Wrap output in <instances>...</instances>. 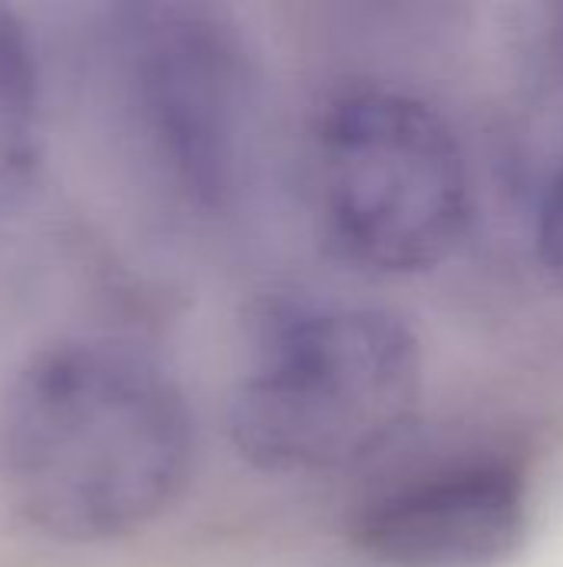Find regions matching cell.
Instances as JSON below:
<instances>
[{"mask_svg":"<svg viewBox=\"0 0 563 567\" xmlns=\"http://www.w3.org/2000/svg\"><path fill=\"white\" fill-rule=\"evenodd\" d=\"M192 415L149 355L110 339L37 349L0 395V495L60 545L153 525L192 468Z\"/></svg>","mask_w":563,"mask_h":567,"instance_id":"cell-1","label":"cell"},{"mask_svg":"<svg viewBox=\"0 0 563 567\" xmlns=\"http://www.w3.org/2000/svg\"><path fill=\"white\" fill-rule=\"evenodd\" d=\"M421 349L365 306H289L265 322L232 399V442L262 472H335L378 452L415 412Z\"/></svg>","mask_w":563,"mask_h":567,"instance_id":"cell-3","label":"cell"},{"mask_svg":"<svg viewBox=\"0 0 563 567\" xmlns=\"http://www.w3.org/2000/svg\"><path fill=\"white\" fill-rule=\"evenodd\" d=\"M557 33H561V43H563V10H561V20H557Z\"/></svg>","mask_w":563,"mask_h":567,"instance_id":"cell-8","label":"cell"},{"mask_svg":"<svg viewBox=\"0 0 563 567\" xmlns=\"http://www.w3.org/2000/svg\"><path fill=\"white\" fill-rule=\"evenodd\" d=\"M471 209L455 130L428 103L365 90L319 130V213L329 243L368 272H421L448 259Z\"/></svg>","mask_w":563,"mask_h":567,"instance_id":"cell-4","label":"cell"},{"mask_svg":"<svg viewBox=\"0 0 563 567\" xmlns=\"http://www.w3.org/2000/svg\"><path fill=\"white\" fill-rule=\"evenodd\" d=\"M528 535L524 478L475 465L408 485L358 522V545L388 567H498Z\"/></svg>","mask_w":563,"mask_h":567,"instance_id":"cell-5","label":"cell"},{"mask_svg":"<svg viewBox=\"0 0 563 567\" xmlns=\"http://www.w3.org/2000/svg\"><path fill=\"white\" fill-rule=\"evenodd\" d=\"M538 246H541V262L554 286L563 289V169L557 173L544 209H541V226H538Z\"/></svg>","mask_w":563,"mask_h":567,"instance_id":"cell-7","label":"cell"},{"mask_svg":"<svg viewBox=\"0 0 563 567\" xmlns=\"http://www.w3.org/2000/svg\"><path fill=\"white\" fill-rule=\"evenodd\" d=\"M96 47L139 156L199 213L239 203L256 169L262 76L239 23L202 3H116Z\"/></svg>","mask_w":563,"mask_h":567,"instance_id":"cell-2","label":"cell"},{"mask_svg":"<svg viewBox=\"0 0 563 567\" xmlns=\"http://www.w3.org/2000/svg\"><path fill=\"white\" fill-rule=\"evenodd\" d=\"M43 159L40 63L27 23L0 7V213L27 199Z\"/></svg>","mask_w":563,"mask_h":567,"instance_id":"cell-6","label":"cell"}]
</instances>
